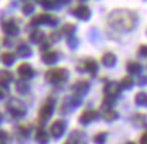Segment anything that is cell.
Returning a JSON list of instances; mask_svg holds the SVG:
<instances>
[{
    "mask_svg": "<svg viewBox=\"0 0 147 144\" xmlns=\"http://www.w3.org/2000/svg\"><path fill=\"white\" fill-rule=\"evenodd\" d=\"M107 132H98L97 135H94L93 140L96 144H104L105 143V140H107Z\"/></svg>",
    "mask_w": 147,
    "mask_h": 144,
    "instance_id": "obj_29",
    "label": "cell"
},
{
    "mask_svg": "<svg viewBox=\"0 0 147 144\" xmlns=\"http://www.w3.org/2000/svg\"><path fill=\"white\" fill-rule=\"evenodd\" d=\"M73 15L80 20H89L90 16H92V12H90V8L88 5L80 4L73 9Z\"/></svg>",
    "mask_w": 147,
    "mask_h": 144,
    "instance_id": "obj_8",
    "label": "cell"
},
{
    "mask_svg": "<svg viewBox=\"0 0 147 144\" xmlns=\"http://www.w3.org/2000/svg\"><path fill=\"white\" fill-rule=\"evenodd\" d=\"M77 45H78V39H77L74 35H71L67 38V46H69L70 49H76Z\"/></svg>",
    "mask_w": 147,
    "mask_h": 144,
    "instance_id": "obj_31",
    "label": "cell"
},
{
    "mask_svg": "<svg viewBox=\"0 0 147 144\" xmlns=\"http://www.w3.org/2000/svg\"><path fill=\"white\" fill-rule=\"evenodd\" d=\"M61 39V32L59 31H53L50 34V41L51 42H58Z\"/></svg>",
    "mask_w": 147,
    "mask_h": 144,
    "instance_id": "obj_33",
    "label": "cell"
},
{
    "mask_svg": "<svg viewBox=\"0 0 147 144\" xmlns=\"http://www.w3.org/2000/svg\"><path fill=\"white\" fill-rule=\"evenodd\" d=\"M16 90H18L19 93H27L28 92V85H27L26 82L19 81V82H16Z\"/></svg>",
    "mask_w": 147,
    "mask_h": 144,
    "instance_id": "obj_30",
    "label": "cell"
},
{
    "mask_svg": "<svg viewBox=\"0 0 147 144\" xmlns=\"http://www.w3.org/2000/svg\"><path fill=\"white\" fill-rule=\"evenodd\" d=\"M77 70H80V72H88V73H90V76H96V73L98 70L97 62L93 58H86L81 65H78Z\"/></svg>",
    "mask_w": 147,
    "mask_h": 144,
    "instance_id": "obj_6",
    "label": "cell"
},
{
    "mask_svg": "<svg viewBox=\"0 0 147 144\" xmlns=\"http://www.w3.org/2000/svg\"><path fill=\"white\" fill-rule=\"evenodd\" d=\"M7 108H8L9 113L15 117H22L26 115V106L22 104V101H19L16 98H11L7 104Z\"/></svg>",
    "mask_w": 147,
    "mask_h": 144,
    "instance_id": "obj_3",
    "label": "cell"
},
{
    "mask_svg": "<svg viewBox=\"0 0 147 144\" xmlns=\"http://www.w3.org/2000/svg\"><path fill=\"white\" fill-rule=\"evenodd\" d=\"M135 104L139 105V106L147 105V93L146 92H138V93L135 94Z\"/></svg>",
    "mask_w": 147,
    "mask_h": 144,
    "instance_id": "obj_24",
    "label": "cell"
},
{
    "mask_svg": "<svg viewBox=\"0 0 147 144\" xmlns=\"http://www.w3.org/2000/svg\"><path fill=\"white\" fill-rule=\"evenodd\" d=\"M1 30L4 31V34L9 36L18 35L19 34V26L15 23V20H5L1 23Z\"/></svg>",
    "mask_w": 147,
    "mask_h": 144,
    "instance_id": "obj_11",
    "label": "cell"
},
{
    "mask_svg": "<svg viewBox=\"0 0 147 144\" xmlns=\"http://www.w3.org/2000/svg\"><path fill=\"white\" fill-rule=\"evenodd\" d=\"M42 61L45 63H47V65H54L58 61V55L54 51H47V53H45L42 55Z\"/></svg>",
    "mask_w": 147,
    "mask_h": 144,
    "instance_id": "obj_20",
    "label": "cell"
},
{
    "mask_svg": "<svg viewBox=\"0 0 147 144\" xmlns=\"http://www.w3.org/2000/svg\"><path fill=\"white\" fill-rule=\"evenodd\" d=\"M140 144H147V129L140 136Z\"/></svg>",
    "mask_w": 147,
    "mask_h": 144,
    "instance_id": "obj_36",
    "label": "cell"
},
{
    "mask_svg": "<svg viewBox=\"0 0 147 144\" xmlns=\"http://www.w3.org/2000/svg\"><path fill=\"white\" fill-rule=\"evenodd\" d=\"M18 74L22 77L23 80H28V78H31L34 76V70H32L30 63H22V65H19L18 68Z\"/></svg>",
    "mask_w": 147,
    "mask_h": 144,
    "instance_id": "obj_15",
    "label": "cell"
},
{
    "mask_svg": "<svg viewBox=\"0 0 147 144\" xmlns=\"http://www.w3.org/2000/svg\"><path fill=\"white\" fill-rule=\"evenodd\" d=\"M125 144H136V143H134V141H127Z\"/></svg>",
    "mask_w": 147,
    "mask_h": 144,
    "instance_id": "obj_41",
    "label": "cell"
},
{
    "mask_svg": "<svg viewBox=\"0 0 147 144\" xmlns=\"http://www.w3.org/2000/svg\"><path fill=\"white\" fill-rule=\"evenodd\" d=\"M119 85H120V89H124V90H128L131 89L132 86H134V78L129 76H125L121 78V81L119 82Z\"/></svg>",
    "mask_w": 147,
    "mask_h": 144,
    "instance_id": "obj_22",
    "label": "cell"
},
{
    "mask_svg": "<svg viewBox=\"0 0 147 144\" xmlns=\"http://www.w3.org/2000/svg\"><path fill=\"white\" fill-rule=\"evenodd\" d=\"M35 140H36V143H39V144H46L49 141V133L45 129L39 128L35 132Z\"/></svg>",
    "mask_w": 147,
    "mask_h": 144,
    "instance_id": "obj_18",
    "label": "cell"
},
{
    "mask_svg": "<svg viewBox=\"0 0 147 144\" xmlns=\"http://www.w3.org/2000/svg\"><path fill=\"white\" fill-rule=\"evenodd\" d=\"M125 69H127V72L129 74H139V73L142 72V65L139 62H136V61H128Z\"/></svg>",
    "mask_w": 147,
    "mask_h": 144,
    "instance_id": "obj_17",
    "label": "cell"
},
{
    "mask_svg": "<svg viewBox=\"0 0 147 144\" xmlns=\"http://www.w3.org/2000/svg\"><path fill=\"white\" fill-rule=\"evenodd\" d=\"M71 90L76 94V97L80 98V97H82L84 94L88 93V90H89V82L84 81V80H80V81H77L74 85L71 86Z\"/></svg>",
    "mask_w": 147,
    "mask_h": 144,
    "instance_id": "obj_10",
    "label": "cell"
},
{
    "mask_svg": "<svg viewBox=\"0 0 147 144\" xmlns=\"http://www.w3.org/2000/svg\"><path fill=\"white\" fill-rule=\"evenodd\" d=\"M36 1H38V3H39V4H42V3H45L46 0H36Z\"/></svg>",
    "mask_w": 147,
    "mask_h": 144,
    "instance_id": "obj_40",
    "label": "cell"
},
{
    "mask_svg": "<svg viewBox=\"0 0 147 144\" xmlns=\"http://www.w3.org/2000/svg\"><path fill=\"white\" fill-rule=\"evenodd\" d=\"M97 117H98V113L96 112V111H93V109H85L84 112L81 113L78 121H80L81 124H89L90 121L96 120Z\"/></svg>",
    "mask_w": 147,
    "mask_h": 144,
    "instance_id": "obj_12",
    "label": "cell"
},
{
    "mask_svg": "<svg viewBox=\"0 0 147 144\" xmlns=\"http://www.w3.org/2000/svg\"><path fill=\"white\" fill-rule=\"evenodd\" d=\"M0 121H1V115H0Z\"/></svg>",
    "mask_w": 147,
    "mask_h": 144,
    "instance_id": "obj_42",
    "label": "cell"
},
{
    "mask_svg": "<svg viewBox=\"0 0 147 144\" xmlns=\"http://www.w3.org/2000/svg\"><path fill=\"white\" fill-rule=\"evenodd\" d=\"M120 85H119V82L116 81H109L105 84V86H104V94H105V97H111V98H115V97H117L119 96V93H120Z\"/></svg>",
    "mask_w": 147,
    "mask_h": 144,
    "instance_id": "obj_7",
    "label": "cell"
},
{
    "mask_svg": "<svg viewBox=\"0 0 147 144\" xmlns=\"http://www.w3.org/2000/svg\"><path fill=\"white\" fill-rule=\"evenodd\" d=\"M22 12L24 15H31L34 12V4L31 1H24L22 5Z\"/></svg>",
    "mask_w": 147,
    "mask_h": 144,
    "instance_id": "obj_28",
    "label": "cell"
},
{
    "mask_svg": "<svg viewBox=\"0 0 147 144\" xmlns=\"http://www.w3.org/2000/svg\"><path fill=\"white\" fill-rule=\"evenodd\" d=\"M138 23V14L135 11L116 8L108 15V27L117 34L132 31Z\"/></svg>",
    "mask_w": 147,
    "mask_h": 144,
    "instance_id": "obj_1",
    "label": "cell"
},
{
    "mask_svg": "<svg viewBox=\"0 0 147 144\" xmlns=\"http://www.w3.org/2000/svg\"><path fill=\"white\" fill-rule=\"evenodd\" d=\"M65 128H66V123L63 120H55L50 127V133H51L54 139H58V137H61L63 135Z\"/></svg>",
    "mask_w": 147,
    "mask_h": 144,
    "instance_id": "obj_9",
    "label": "cell"
},
{
    "mask_svg": "<svg viewBox=\"0 0 147 144\" xmlns=\"http://www.w3.org/2000/svg\"><path fill=\"white\" fill-rule=\"evenodd\" d=\"M146 1H147V0H146Z\"/></svg>",
    "mask_w": 147,
    "mask_h": 144,
    "instance_id": "obj_45",
    "label": "cell"
},
{
    "mask_svg": "<svg viewBox=\"0 0 147 144\" xmlns=\"http://www.w3.org/2000/svg\"><path fill=\"white\" fill-rule=\"evenodd\" d=\"M65 144H85V135L82 132L76 131L70 135L67 141H65Z\"/></svg>",
    "mask_w": 147,
    "mask_h": 144,
    "instance_id": "obj_16",
    "label": "cell"
},
{
    "mask_svg": "<svg viewBox=\"0 0 147 144\" xmlns=\"http://www.w3.org/2000/svg\"><path fill=\"white\" fill-rule=\"evenodd\" d=\"M67 70L62 68H55V69H50L49 72H46V80L49 82L53 84H59L63 82L67 78Z\"/></svg>",
    "mask_w": 147,
    "mask_h": 144,
    "instance_id": "obj_2",
    "label": "cell"
},
{
    "mask_svg": "<svg viewBox=\"0 0 147 144\" xmlns=\"http://www.w3.org/2000/svg\"><path fill=\"white\" fill-rule=\"evenodd\" d=\"M57 3H61V4H66V3H69L70 0H55Z\"/></svg>",
    "mask_w": 147,
    "mask_h": 144,
    "instance_id": "obj_39",
    "label": "cell"
},
{
    "mask_svg": "<svg viewBox=\"0 0 147 144\" xmlns=\"http://www.w3.org/2000/svg\"><path fill=\"white\" fill-rule=\"evenodd\" d=\"M58 23V18L57 16H54L51 14H39L36 15L35 18L31 20V24L32 26H36V24H49V26H54V24H57Z\"/></svg>",
    "mask_w": 147,
    "mask_h": 144,
    "instance_id": "obj_4",
    "label": "cell"
},
{
    "mask_svg": "<svg viewBox=\"0 0 147 144\" xmlns=\"http://www.w3.org/2000/svg\"><path fill=\"white\" fill-rule=\"evenodd\" d=\"M53 109H54V101L51 98H49L42 105V108L39 111V121L40 123L47 121L50 119V116L53 115Z\"/></svg>",
    "mask_w": 147,
    "mask_h": 144,
    "instance_id": "obj_5",
    "label": "cell"
},
{
    "mask_svg": "<svg viewBox=\"0 0 147 144\" xmlns=\"http://www.w3.org/2000/svg\"><path fill=\"white\" fill-rule=\"evenodd\" d=\"M80 1H84V0H80Z\"/></svg>",
    "mask_w": 147,
    "mask_h": 144,
    "instance_id": "obj_43",
    "label": "cell"
},
{
    "mask_svg": "<svg viewBox=\"0 0 147 144\" xmlns=\"http://www.w3.org/2000/svg\"><path fill=\"white\" fill-rule=\"evenodd\" d=\"M12 81V74L11 72L8 70H0V82H3V84H8V82Z\"/></svg>",
    "mask_w": 147,
    "mask_h": 144,
    "instance_id": "obj_27",
    "label": "cell"
},
{
    "mask_svg": "<svg viewBox=\"0 0 147 144\" xmlns=\"http://www.w3.org/2000/svg\"><path fill=\"white\" fill-rule=\"evenodd\" d=\"M1 61H3L5 66H9V65H12L15 62V54H12V53H3L1 54Z\"/></svg>",
    "mask_w": 147,
    "mask_h": 144,
    "instance_id": "obj_26",
    "label": "cell"
},
{
    "mask_svg": "<svg viewBox=\"0 0 147 144\" xmlns=\"http://www.w3.org/2000/svg\"><path fill=\"white\" fill-rule=\"evenodd\" d=\"M7 93V85L3 84V82H0V98H3Z\"/></svg>",
    "mask_w": 147,
    "mask_h": 144,
    "instance_id": "obj_35",
    "label": "cell"
},
{
    "mask_svg": "<svg viewBox=\"0 0 147 144\" xmlns=\"http://www.w3.org/2000/svg\"><path fill=\"white\" fill-rule=\"evenodd\" d=\"M146 119H147V116L143 115V113H135V115H132V123L136 127H142L146 123Z\"/></svg>",
    "mask_w": 147,
    "mask_h": 144,
    "instance_id": "obj_25",
    "label": "cell"
},
{
    "mask_svg": "<svg viewBox=\"0 0 147 144\" xmlns=\"http://www.w3.org/2000/svg\"><path fill=\"white\" fill-rule=\"evenodd\" d=\"M101 63L105 66V68H113L116 63H117V57H116L112 51H107V53L102 54Z\"/></svg>",
    "mask_w": 147,
    "mask_h": 144,
    "instance_id": "obj_14",
    "label": "cell"
},
{
    "mask_svg": "<svg viewBox=\"0 0 147 144\" xmlns=\"http://www.w3.org/2000/svg\"><path fill=\"white\" fill-rule=\"evenodd\" d=\"M7 140H8V136L4 131H0V144H7Z\"/></svg>",
    "mask_w": 147,
    "mask_h": 144,
    "instance_id": "obj_34",
    "label": "cell"
},
{
    "mask_svg": "<svg viewBox=\"0 0 147 144\" xmlns=\"http://www.w3.org/2000/svg\"><path fill=\"white\" fill-rule=\"evenodd\" d=\"M138 84H139L140 86L144 85V84H147V77H140V80L138 81Z\"/></svg>",
    "mask_w": 147,
    "mask_h": 144,
    "instance_id": "obj_37",
    "label": "cell"
},
{
    "mask_svg": "<svg viewBox=\"0 0 147 144\" xmlns=\"http://www.w3.org/2000/svg\"><path fill=\"white\" fill-rule=\"evenodd\" d=\"M138 55L139 57H144L146 58L147 57V45H140L139 46V49H138Z\"/></svg>",
    "mask_w": 147,
    "mask_h": 144,
    "instance_id": "obj_32",
    "label": "cell"
},
{
    "mask_svg": "<svg viewBox=\"0 0 147 144\" xmlns=\"http://www.w3.org/2000/svg\"><path fill=\"white\" fill-rule=\"evenodd\" d=\"M101 116L102 119L105 120V121H115L116 119H117V112H116L115 109H112L111 106H107V105H101Z\"/></svg>",
    "mask_w": 147,
    "mask_h": 144,
    "instance_id": "obj_13",
    "label": "cell"
},
{
    "mask_svg": "<svg viewBox=\"0 0 147 144\" xmlns=\"http://www.w3.org/2000/svg\"><path fill=\"white\" fill-rule=\"evenodd\" d=\"M45 39V32L40 31V30H34L30 34V42L32 43H42Z\"/></svg>",
    "mask_w": 147,
    "mask_h": 144,
    "instance_id": "obj_19",
    "label": "cell"
},
{
    "mask_svg": "<svg viewBox=\"0 0 147 144\" xmlns=\"http://www.w3.org/2000/svg\"><path fill=\"white\" fill-rule=\"evenodd\" d=\"M76 24H73V23H65L62 26V28H61V32L62 34H65V35L67 36H71L74 32H76Z\"/></svg>",
    "mask_w": 147,
    "mask_h": 144,
    "instance_id": "obj_23",
    "label": "cell"
},
{
    "mask_svg": "<svg viewBox=\"0 0 147 144\" xmlns=\"http://www.w3.org/2000/svg\"><path fill=\"white\" fill-rule=\"evenodd\" d=\"M146 34H147V30H146Z\"/></svg>",
    "mask_w": 147,
    "mask_h": 144,
    "instance_id": "obj_44",
    "label": "cell"
},
{
    "mask_svg": "<svg viewBox=\"0 0 147 144\" xmlns=\"http://www.w3.org/2000/svg\"><path fill=\"white\" fill-rule=\"evenodd\" d=\"M16 53H18V55H20V57H30L31 55V47L28 45H26V43H19L18 49H16Z\"/></svg>",
    "mask_w": 147,
    "mask_h": 144,
    "instance_id": "obj_21",
    "label": "cell"
},
{
    "mask_svg": "<svg viewBox=\"0 0 147 144\" xmlns=\"http://www.w3.org/2000/svg\"><path fill=\"white\" fill-rule=\"evenodd\" d=\"M49 43H46V42H45V43H43V42H42V46H40V50H46V49H49Z\"/></svg>",
    "mask_w": 147,
    "mask_h": 144,
    "instance_id": "obj_38",
    "label": "cell"
}]
</instances>
